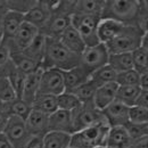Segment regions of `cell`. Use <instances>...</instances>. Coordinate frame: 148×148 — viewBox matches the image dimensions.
<instances>
[{
	"instance_id": "obj_8",
	"label": "cell",
	"mask_w": 148,
	"mask_h": 148,
	"mask_svg": "<svg viewBox=\"0 0 148 148\" xmlns=\"http://www.w3.org/2000/svg\"><path fill=\"white\" fill-rule=\"evenodd\" d=\"M72 117H73L74 132L106 122L103 112L99 111L93 105V103L81 104L80 107H77L75 111L72 112Z\"/></svg>"
},
{
	"instance_id": "obj_4",
	"label": "cell",
	"mask_w": 148,
	"mask_h": 148,
	"mask_svg": "<svg viewBox=\"0 0 148 148\" xmlns=\"http://www.w3.org/2000/svg\"><path fill=\"white\" fill-rule=\"evenodd\" d=\"M145 30L141 25H125L123 31L117 37L106 43L110 55L136 51L141 46Z\"/></svg>"
},
{
	"instance_id": "obj_3",
	"label": "cell",
	"mask_w": 148,
	"mask_h": 148,
	"mask_svg": "<svg viewBox=\"0 0 148 148\" xmlns=\"http://www.w3.org/2000/svg\"><path fill=\"white\" fill-rule=\"evenodd\" d=\"M101 18L117 21L124 25H141L138 0H105Z\"/></svg>"
},
{
	"instance_id": "obj_10",
	"label": "cell",
	"mask_w": 148,
	"mask_h": 148,
	"mask_svg": "<svg viewBox=\"0 0 148 148\" xmlns=\"http://www.w3.org/2000/svg\"><path fill=\"white\" fill-rule=\"evenodd\" d=\"M3 134L15 148H25L32 138V136L27 131L25 121L16 116H10Z\"/></svg>"
},
{
	"instance_id": "obj_34",
	"label": "cell",
	"mask_w": 148,
	"mask_h": 148,
	"mask_svg": "<svg viewBox=\"0 0 148 148\" xmlns=\"http://www.w3.org/2000/svg\"><path fill=\"white\" fill-rule=\"evenodd\" d=\"M133 56V70L140 75L148 73V53L143 48L137 49L132 53Z\"/></svg>"
},
{
	"instance_id": "obj_31",
	"label": "cell",
	"mask_w": 148,
	"mask_h": 148,
	"mask_svg": "<svg viewBox=\"0 0 148 148\" xmlns=\"http://www.w3.org/2000/svg\"><path fill=\"white\" fill-rule=\"evenodd\" d=\"M98 88L99 87L92 80L89 79L86 83H83L82 86H80L79 88H76L75 90L71 91V92H73L82 104H87V103H93V97H95V93Z\"/></svg>"
},
{
	"instance_id": "obj_48",
	"label": "cell",
	"mask_w": 148,
	"mask_h": 148,
	"mask_svg": "<svg viewBox=\"0 0 148 148\" xmlns=\"http://www.w3.org/2000/svg\"><path fill=\"white\" fill-rule=\"evenodd\" d=\"M139 87L141 90H148V73H145L140 75V84Z\"/></svg>"
},
{
	"instance_id": "obj_5",
	"label": "cell",
	"mask_w": 148,
	"mask_h": 148,
	"mask_svg": "<svg viewBox=\"0 0 148 148\" xmlns=\"http://www.w3.org/2000/svg\"><path fill=\"white\" fill-rule=\"evenodd\" d=\"M106 122L74 132L71 136V147L73 148H96L106 146V140L110 131Z\"/></svg>"
},
{
	"instance_id": "obj_41",
	"label": "cell",
	"mask_w": 148,
	"mask_h": 148,
	"mask_svg": "<svg viewBox=\"0 0 148 148\" xmlns=\"http://www.w3.org/2000/svg\"><path fill=\"white\" fill-rule=\"evenodd\" d=\"M125 128L129 132L130 137L132 138L133 141L140 139V138H144L148 136V123L145 124H136V123H128L125 125Z\"/></svg>"
},
{
	"instance_id": "obj_30",
	"label": "cell",
	"mask_w": 148,
	"mask_h": 148,
	"mask_svg": "<svg viewBox=\"0 0 148 148\" xmlns=\"http://www.w3.org/2000/svg\"><path fill=\"white\" fill-rule=\"evenodd\" d=\"M5 107L10 116H16L22 120H26L32 112V106L21 98H16L12 103L5 104Z\"/></svg>"
},
{
	"instance_id": "obj_20",
	"label": "cell",
	"mask_w": 148,
	"mask_h": 148,
	"mask_svg": "<svg viewBox=\"0 0 148 148\" xmlns=\"http://www.w3.org/2000/svg\"><path fill=\"white\" fill-rule=\"evenodd\" d=\"M42 71H43V69L41 67L38 71H36L34 73H31L29 74V75H26V77H25L24 88H23V92H22L21 99H23L24 101H26L31 106H32V103L36 99V97L39 95Z\"/></svg>"
},
{
	"instance_id": "obj_2",
	"label": "cell",
	"mask_w": 148,
	"mask_h": 148,
	"mask_svg": "<svg viewBox=\"0 0 148 148\" xmlns=\"http://www.w3.org/2000/svg\"><path fill=\"white\" fill-rule=\"evenodd\" d=\"M74 2L75 0L58 1L51 13L50 18L45 27L40 30V33L49 39H59V37L72 25Z\"/></svg>"
},
{
	"instance_id": "obj_33",
	"label": "cell",
	"mask_w": 148,
	"mask_h": 148,
	"mask_svg": "<svg viewBox=\"0 0 148 148\" xmlns=\"http://www.w3.org/2000/svg\"><path fill=\"white\" fill-rule=\"evenodd\" d=\"M81 104L82 103L79 100V98L73 92L64 91L63 93H60L59 96H57L58 110H63V111H67V112H74L77 107L81 106Z\"/></svg>"
},
{
	"instance_id": "obj_21",
	"label": "cell",
	"mask_w": 148,
	"mask_h": 148,
	"mask_svg": "<svg viewBox=\"0 0 148 148\" xmlns=\"http://www.w3.org/2000/svg\"><path fill=\"white\" fill-rule=\"evenodd\" d=\"M133 144L132 138L125 127L110 128L106 146L108 148H130Z\"/></svg>"
},
{
	"instance_id": "obj_7",
	"label": "cell",
	"mask_w": 148,
	"mask_h": 148,
	"mask_svg": "<svg viewBox=\"0 0 148 148\" xmlns=\"http://www.w3.org/2000/svg\"><path fill=\"white\" fill-rule=\"evenodd\" d=\"M110 53L105 43H98L92 47H87L80 56V66H82L90 75L108 64Z\"/></svg>"
},
{
	"instance_id": "obj_42",
	"label": "cell",
	"mask_w": 148,
	"mask_h": 148,
	"mask_svg": "<svg viewBox=\"0 0 148 148\" xmlns=\"http://www.w3.org/2000/svg\"><path fill=\"white\" fill-rule=\"evenodd\" d=\"M10 119V115L5 107V104L0 103V133H3V131L7 127V123Z\"/></svg>"
},
{
	"instance_id": "obj_6",
	"label": "cell",
	"mask_w": 148,
	"mask_h": 148,
	"mask_svg": "<svg viewBox=\"0 0 148 148\" xmlns=\"http://www.w3.org/2000/svg\"><path fill=\"white\" fill-rule=\"evenodd\" d=\"M100 19H101L100 16H91V15L74 14L72 16V26L79 32L87 47H92L100 43L97 34L98 24Z\"/></svg>"
},
{
	"instance_id": "obj_53",
	"label": "cell",
	"mask_w": 148,
	"mask_h": 148,
	"mask_svg": "<svg viewBox=\"0 0 148 148\" xmlns=\"http://www.w3.org/2000/svg\"><path fill=\"white\" fill-rule=\"evenodd\" d=\"M69 148H73V147H69Z\"/></svg>"
},
{
	"instance_id": "obj_28",
	"label": "cell",
	"mask_w": 148,
	"mask_h": 148,
	"mask_svg": "<svg viewBox=\"0 0 148 148\" xmlns=\"http://www.w3.org/2000/svg\"><path fill=\"white\" fill-rule=\"evenodd\" d=\"M140 92H141V88L139 86H125V87L119 86L116 100L127 105L128 107H132L137 104Z\"/></svg>"
},
{
	"instance_id": "obj_32",
	"label": "cell",
	"mask_w": 148,
	"mask_h": 148,
	"mask_svg": "<svg viewBox=\"0 0 148 148\" xmlns=\"http://www.w3.org/2000/svg\"><path fill=\"white\" fill-rule=\"evenodd\" d=\"M116 76H117V73L107 64L106 66H104V67L95 71L90 75V79L92 80L98 87H101V86L107 84V83L116 82Z\"/></svg>"
},
{
	"instance_id": "obj_1",
	"label": "cell",
	"mask_w": 148,
	"mask_h": 148,
	"mask_svg": "<svg viewBox=\"0 0 148 148\" xmlns=\"http://www.w3.org/2000/svg\"><path fill=\"white\" fill-rule=\"evenodd\" d=\"M79 65L80 56L70 51L58 39L47 38V47L42 62V69H56L64 72Z\"/></svg>"
},
{
	"instance_id": "obj_49",
	"label": "cell",
	"mask_w": 148,
	"mask_h": 148,
	"mask_svg": "<svg viewBox=\"0 0 148 148\" xmlns=\"http://www.w3.org/2000/svg\"><path fill=\"white\" fill-rule=\"evenodd\" d=\"M140 48H143L144 50H146L148 53V32L145 31V34L143 37V40H141V46Z\"/></svg>"
},
{
	"instance_id": "obj_50",
	"label": "cell",
	"mask_w": 148,
	"mask_h": 148,
	"mask_svg": "<svg viewBox=\"0 0 148 148\" xmlns=\"http://www.w3.org/2000/svg\"><path fill=\"white\" fill-rule=\"evenodd\" d=\"M2 18L3 17H0V46L3 41V23H2Z\"/></svg>"
},
{
	"instance_id": "obj_35",
	"label": "cell",
	"mask_w": 148,
	"mask_h": 148,
	"mask_svg": "<svg viewBox=\"0 0 148 148\" xmlns=\"http://www.w3.org/2000/svg\"><path fill=\"white\" fill-rule=\"evenodd\" d=\"M116 83L120 87L125 86H139L140 84V74L136 70H129L122 73H117Z\"/></svg>"
},
{
	"instance_id": "obj_18",
	"label": "cell",
	"mask_w": 148,
	"mask_h": 148,
	"mask_svg": "<svg viewBox=\"0 0 148 148\" xmlns=\"http://www.w3.org/2000/svg\"><path fill=\"white\" fill-rule=\"evenodd\" d=\"M63 72V71H62ZM65 91H73L90 79V73H88L82 66H76L69 71L63 72Z\"/></svg>"
},
{
	"instance_id": "obj_37",
	"label": "cell",
	"mask_w": 148,
	"mask_h": 148,
	"mask_svg": "<svg viewBox=\"0 0 148 148\" xmlns=\"http://www.w3.org/2000/svg\"><path fill=\"white\" fill-rule=\"evenodd\" d=\"M17 98L8 77H0V103L8 104Z\"/></svg>"
},
{
	"instance_id": "obj_29",
	"label": "cell",
	"mask_w": 148,
	"mask_h": 148,
	"mask_svg": "<svg viewBox=\"0 0 148 148\" xmlns=\"http://www.w3.org/2000/svg\"><path fill=\"white\" fill-rule=\"evenodd\" d=\"M10 57H12V62H13L14 66L24 75L34 73L36 71H38L39 69L42 67L41 65H39L38 63L32 60L30 57H27L26 55H24L23 53L10 55Z\"/></svg>"
},
{
	"instance_id": "obj_52",
	"label": "cell",
	"mask_w": 148,
	"mask_h": 148,
	"mask_svg": "<svg viewBox=\"0 0 148 148\" xmlns=\"http://www.w3.org/2000/svg\"><path fill=\"white\" fill-rule=\"evenodd\" d=\"M96 148H108L107 146H100V147H96Z\"/></svg>"
},
{
	"instance_id": "obj_46",
	"label": "cell",
	"mask_w": 148,
	"mask_h": 148,
	"mask_svg": "<svg viewBox=\"0 0 148 148\" xmlns=\"http://www.w3.org/2000/svg\"><path fill=\"white\" fill-rule=\"evenodd\" d=\"M0 148H15L3 133H0Z\"/></svg>"
},
{
	"instance_id": "obj_47",
	"label": "cell",
	"mask_w": 148,
	"mask_h": 148,
	"mask_svg": "<svg viewBox=\"0 0 148 148\" xmlns=\"http://www.w3.org/2000/svg\"><path fill=\"white\" fill-rule=\"evenodd\" d=\"M8 12H9L8 1L7 0H0V17H3Z\"/></svg>"
},
{
	"instance_id": "obj_36",
	"label": "cell",
	"mask_w": 148,
	"mask_h": 148,
	"mask_svg": "<svg viewBox=\"0 0 148 148\" xmlns=\"http://www.w3.org/2000/svg\"><path fill=\"white\" fill-rule=\"evenodd\" d=\"M7 77H8V80L10 82L14 91L16 93L17 98H21L22 97V92H23V88H24V82H25L26 75H24L22 72H19L18 70L14 66Z\"/></svg>"
},
{
	"instance_id": "obj_25",
	"label": "cell",
	"mask_w": 148,
	"mask_h": 148,
	"mask_svg": "<svg viewBox=\"0 0 148 148\" xmlns=\"http://www.w3.org/2000/svg\"><path fill=\"white\" fill-rule=\"evenodd\" d=\"M32 110L41 112L47 115H51L58 110L57 97L46 93H39L32 103Z\"/></svg>"
},
{
	"instance_id": "obj_27",
	"label": "cell",
	"mask_w": 148,
	"mask_h": 148,
	"mask_svg": "<svg viewBox=\"0 0 148 148\" xmlns=\"http://www.w3.org/2000/svg\"><path fill=\"white\" fill-rule=\"evenodd\" d=\"M71 136L69 133L49 131L43 137V148H69L71 147Z\"/></svg>"
},
{
	"instance_id": "obj_19",
	"label": "cell",
	"mask_w": 148,
	"mask_h": 148,
	"mask_svg": "<svg viewBox=\"0 0 148 148\" xmlns=\"http://www.w3.org/2000/svg\"><path fill=\"white\" fill-rule=\"evenodd\" d=\"M64 47H66L70 51L77 56H81V54L86 50L87 46L83 41V39L79 34V32L71 25L58 39Z\"/></svg>"
},
{
	"instance_id": "obj_43",
	"label": "cell",
	"mask_w": 148,
	"mask_h": 148,
	"mask_svg": "<svg viewBox=\"0 0 148 148\" xmlns=\"http://www.w3.org/2000/svg\"><path fill=\"white\" fill-rule=\"evenodd\" d=\"M25 148H43V137H32Z\"/></svg>"
},
{
	"instance_id": "obj_13",
	"label": "cell",
	"mask_w": 148,
	"mask_h": 148,
	"mask_svg": "<svg viewBox=\"0 0 148 148\" xmlns=\"http://www.w3.org/2000/svg\"><path fill=\"white\" fill-rule=\"evenodd\" d=\"M103 112V115L107 122V124L113 127H125L129 123L130 107L127 105L115 100L110 106H107Z\"/></svg>"
},
{
	"instance_id": "obj_45",
	"label": "cell",
	"mask_w": 148,
	"mask_h": 148,
	"mask_svg": "<svg viewBox=\"0 0 148 148\" xmlns=\"http://www.w3.org/2000/svg\"><path fill=\"white\" fill-rule=\"evenodd\" d=\"M130 148H148V136L133 141L132 146Z\"/></svg>"
},
{
	"instance_id": "obj_22",
	"label": "cell",
	"mask_w": 148,
	"mask_h": 148,
	"mask_svg": "<svg viewBox=\"0 0 148 148\" xmlns=\"http://www.w3.org/2000/svg\"><path fill=\"white\" fill-rule=\"evenodd\" d=\"M104 6H105V0H75L74 14L101 17Z\"/></svg>"
},
{
	"instance_id": "obj_23",
	"label": "cell",
	"mask_w": 148,
	"mask_h": 148,
	"mask_svg": "<svg viewBox=\"0 0 148 148\" xmlns=\"http://www.w3.org/2000/svg\"><path fill=\"white\" fill-rule=\"evenodd\" d=\"M46 47H47V38L39 32V34L30 43V46L23 51V54L42 66V62L46 54Z\"/></svg>"
},
{
	"instance_id": "obj_51",
	"label": "cell",
	"mask_w": 148,
	"mask_h": 148,
	"mask_svg": "<svg viewBox=\"0 0 148 148\" xmlns=\"http://www.w3.org/2000/svg\"><path fill=\"white\" fill-rule=\"evenodd\" d=\"M143 27H144V30H145L146 32H148V19L145 21V23L143 24Z\"/></svg>"
},
{
	"instance_id": "obj_16",
	"label": "cell",
	"mask_w": 148,
	"mask_h": 148,
	"mask_svg": "<svg viewBox=\"0 0 148 148\" xmlns=\"http://www.w3.org/2000/svg\"><path fill=\"white\" fill-rule=\"evenodd\" d=\"M125 27L124 24L114 21L110 18H101L99 24H98V30H97V34L98 39L100 41V43H108L112 40H114L117 37L123 29Z\"/></svg>"
},
{
	"instance_id": "obj_12",
	"label": "cell",
	"mask_w": 148,
	"mask_h": 148,
	"mask_svg": "<svg viewBox=\"0 0 148 148\" xmlns=\"http://www.w3.org/2000/svg\"><path fill=\"white\" fill-rule=\"evenodd\" d=\"M65 91L63 72L56 69H43L39 93L59 96Z\"/></svg>"
},
{
	"instance_id": "obj_11",
	"label": "cell",
	"mask_w": 148,
	"mask_h": 148,
	"mask_svg": "<svg viewBox=\"0 0 148 148\" xmlns=\"http://www.w3.org/2000/svg\"><path fill=\"white\" fill-rule=\"evenodd\" d=\"M58 1H48V0H38L37 5L27 13L24 15V21L38 30H42L47 22L49 21L51 13L56 7Z\"/></svg>"
},
{
	"instance_id": "obj_40",
	"label": "cell",
	"mask_w": 148,
	"mask_h": 148,
	"mask_svg": "<svg viewBox=\"0 0 148 148\" xmlns=\"http://www.w3.org/2000/svg\"><path fill=\"white\" fill-rule=\"evenodd\" d=\"M14 64L9 51L1 45L0 46V77H7L13 70Z\"/></svg>"
},
{
	"instance_id": "obj_39",
	"label": "cell",
	"mask_w": 148,
	"mask_h": 148,
	"mask_svg": "<svg viewBox=\"0 0 148 148\" xmlns=\"http://www.w3.org/2000/svg\"><path fill=\"white\" fill-rule=\"evenodd\" d=\"M129 122L136 124H145L148 123V108L134 105L130 107Z\"/></svg>"
},
{
	"instance_id": "obj_26",
	"label": "cell",
	"mask_w": 148,
	"mask_h": 148,
	"mask_svg": "<svg viewBox=\"0 0 148 148\" xmlns=\"http://www.w3.org/2000/svg\"><path fill=\"white\" fill-rule=\"evenodd\" d=\"M108 65L116 72L122 73L129 70H133V56L132 53L112 54L110 55Z\"/></svg>"
},
{
	"instance_id": "obj_9",
	"label": "cell",
	"mask_w": 148,
	"mask_h": 148,
	"mask_svg": "<svg viewBox=\"0 0 148 148\" xmlns=\"http://www.w3.org/2000/svg\"><path fill=\"white\" fill-rule=\"evenodd\" d=\"M39 32L40 31L37 27H34L33 25H31L24 21V23L19 27L17 33L12 39L3 40L1 45L9 51L10 55L23 53L30 46V43L34 40V38L39 34Z\"/></svg>"
},
{
	"instance_id": "obj_14",
	"label": "cell",
	"mask_w": 148,
	"mask_h": 148,
	"mask_svg": "<svg viewBox=\"0 0 148 148\" xmlns=\"http://www.w3.org/2000/svg\"><path fill=\"white\" fill-rule=\"evenodd\" d=\"M25 124L32 137H45L49 132V115L32 110Z\"/></svg>"
},
{
	"instance_id": "obj_17",
	"label": "cell",
	"mask_w": 148,
	"mask_h": 148,
	"mask_svg": "<svg viewBox=\"0 0 148 148\" xmlns=\"http://www.w3.org/2000/svg\"><path fill=\"white\" fill-rule=\"evenodd\" d=\"M117 89H119V86L116 82L107 83L99 87L93 97V105L99 111H104L113 101L116 100Z\"/></svg>"
},
{
	"instance_id": "obj_38",
	"label": "cell",
	"mask_w": 148,
	"mask_h": 148,
	"mask_svg": "<svg viewBox=\"0 0 148 148\" xmlns=\"http://www.w3.org/2000/svg\"><path fill=\"white\" fill-rule=\"evenodd\" d=\"M10 12H15L22 15L27 14L36 5L38 0H7Z\"/></svg>"
},
{
	"instance_id": "obj_24",
	"label": "cell",
	"mask_w": 148,
	"mask_h": 148,
	"mask_svg": "<svg viewBox=\"0 0 148 148\" xmlns=\"http://www.w3.org/2000/svg\"><path fill=\"white\" fill-rule=\"evenodd\" d=\"M2 23H3V40L12 39L17 33L19 27L24 23V15L9 10L3 16Z\"/></svg>"
},
{
	"instance_id": "obj_44",
	"label": "cell",
	"mask_w": 148,
	"mask_h": 148,
	"mask_svg": "<svg viewBox=\"0 0 148 148\" xmlns=\"http://www.w3.org/2000/svg\"><path fill=\"white\" fill-rule=\"evenodd\" d=\"M136 105L148 108V90H141V92L139 95V98H138Z\"/></svg>"
},
{
	"instance_id": "obj_15",
	"label": "cell",
	"mask_w": 148,
	"mask_h": 148,
	"mask_svg": "<svg viewBox=\"0 0 148 148\" xmlns=\"http://www.w3.org/2000/svg\"><path fill=\"white\" fill-rule=\"evenodd\" d=\"M49 131L73 134L74 128L72 112L57 110L55 113L49 115Z\"/></svg>"
}]
</instances>
